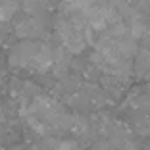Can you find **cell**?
<instances>
[{
    "instance_id": "cell-2",
    "label": "cell",
    "mask_w": 150,
    "mask_h": 150,
    "mask_svg": "<svg viewBox=\"0 0 150 150\" xmlns=\"http://www.w3.org/2000/svg\"><path fill=\"white\" fill-rule=\"evenodd\" d=\"M16 35L19 39H39L44 35V25L39 21V18L31 16V18H25L16 25Z\"/></svg>"
},
{
    "instance_id": "cell-5",
    "label": "cell",
    "mask_w": 150,
    "mask_h": 150,
    "mask_svg": "<svg viewBox=\"0 0 150 150\" xmlns=\"http://www.w3.org/2000/svg\"><path fill=\"white\" fill-rule=\"evenodd\" d=\"M137 129L142 135H150V115H144V117L141 119V123L137 125Z\"/></svg>"
},
{
    "instance_id": "cell-3",
    "label": "cell",
    "mask_w": 150,
    "mask_h": 150,
    "mask_svg": "<svg viewBox=\"0 0 150 150\" xmlns=\"http://www.w3.org/2000/svg\"><path fill=\"white\" fill-rule=\"evenodd\" d=\"M54 66V50L50 48L48 44H42L40 42V48L37 50L35 58L31 60L29 64V69L33 71H46Z\"/></svg>"
},
{
    "instance_id": "cell-4",
    "label": "cell",
    "mask_w": 150,
    "mask_h": 150,
    "mask_svg": "<svg viewBox=\"0 0 150 150\" xmlns=\"http://www.w3.org/2000/svg\"><path fill=\"white\" fill-rule=\"evenodd\" d=\"M94 2H96V0H62L60 8H62V12L67 16V13L79 12V10H88Z\"/></svg>"
},
{
    "instance_id": "cell-7",
    "label": "cell",
    "mask_w": 150,
    "mask_h": 150,
    "mask_svg": "<svg viewBox=\"0 0 150 150\" xmlns=\"http://www.w3.org/2000/svg\"><path fill=\"white\" fill-rule=\"evenodd\" d=\"M0 44H2V33H0Z\"/></svg>"
},
{
    "instance_id": "cell-1",
    "label": "cell",
    "mask_w": 150,
    "mask_h": 150,
    "mask_svg": "<svg viewBox=\"0 0 150 150\" xmlns=\"http://www.w3.org/2000/svg\"><path fill=\"white\" fill-rule=\"evenodd\" d=\"M40 48V42L33 39H23L19 44H16L10 52V64L13 67H29L31 60L35 58L37 50Z\"/></svg>"
},
{
    "instance_id": "cell-6",
    "label": "cell",
    "mask_w": 150,
    "mask_h": 150,
    "mask_svg": "<svg viewBox=\"0 0 150 150\" xmlns=\"http://www.w3.org/2000/svg\"><path fill=\"white\" fill-rule=\"evenodd\" d=\"M56 150H77V146H75V142L66 141V142H60V144L56 146Z\"/></svg>"
}]
</instances>
